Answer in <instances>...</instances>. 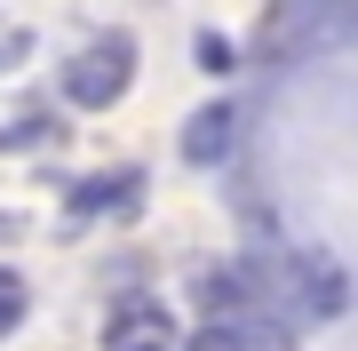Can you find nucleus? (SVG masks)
I'll list each match as a JSON object with an SVG mask.
<instances>
[{
  "instance_id": "nucleus-1",
  "label": "nucleus",
  "mask_w": 358,
  "mask_h": 351,
  "mask_svg": "<svg viewBox=\"0 0 358 351\" xmlns=\"http://www.w3.org/2000/svg\"><path fill=\"white\" fill-rule=\"evenodd\" d=\"M128 80H136V40L128 32H103L96 48H80L72 64H64V96H72L80 112H103V104L128 96Z\"/></svg>"
},
{
  "instance_id": "nucleus-2",
  "label": "nucleus",
  "mask_w": 358,
  "mask_h": 351,
  "mask_svg": "<svg viewBox=\"0 0 358 351\" xmlns=\"http://www.w3.org/2000/svg\"><path fill=\"white\" fill-rule=\"evenodd\" d=\"M103 351H176V319L159 296H120L103 312Z\"/></svg>"
},
{
  "instance_id": "nucleus-3",
  "label": "nucleus",
  "mask_w": 358,
  "mask_h": 351,
  "mask_svg": "<svg viewBox=\"0 0 358 351\" xmlns=\"http://www.w3.org/2000/svg\"><path fill=\"white\" fill-rule=\"evenodd\" d=\"M294 296H303L310 319H334V312H343V296H350V287H343V263H334L327 247H310V256L294 263Z\"/></svg>"
},
{
  "instance_id": "nucleus-4",
  "label": "nucleus",
  "mask_w": 358,
  "mask_h": 351,
  "mask_svg": "<svg viewBox=\"0 0 358 351\" xmlns=\"http://www.w3.org/2000/svg\"><path fill=\"white\" fill-rule=\"evenodd\" d=\"M231 136H239L231 104H207V112L183 120V160H192V168H215V160H231Z\"/></svg>"
},
{
  "instance_id": "nucleus-5",
  "label": "nucleus",
  "mask_w": 358,
  "mask_h": 351,
  "mask_svg": "<svg viewBox=\"0 0 358 351\" xmlns=\"http://www.w3.org/2000/svg\"><path fill=\"white\" fill-rule=\"evenodd\" d=\"M136 192H143V176H136V168L88 176V184L72 192V216H128V208H136Z\"/></svg>"
},
{
  "instance_id": "nucleus-6",
  "label": "nucleus",
  "mask_w": 358,
  "mask_h": 351,
  "mask_svg": "<svg viewBox=\"0 0 358 351\" xmlns=\"http://www.w3.org/2000/svg\"><path fill=\"white\" fill-rule=\"evenodd\" d=\"M32 144H64V120L56 112H24V120L0 128V152H32Z\"/></svg>"
},
{
  "instance_id": "nucleus-7",
  "label": "nucleus",
  "mask_w": 358,
  "mask_h": 351,
  "mask_svg": "<svg viewBox=\"0 0 358 351\" xmlns=\"http://www.w3.org/2000/svg\"><path fill=\"white\" fill-rule=\"evenodd\" d=\"M24 312H32L24 280H16V272H0V336H16V327H24Z\"/></svg>"
},
{
  "instance_id": "nucleus-8",
  "label": "nucleus",
  "mask_w": 358,
  "mask_h": 351,
  "mask_svg": "<svg viewBox=\"0 0 358 351\" xmlns=\"http://www.w3.org/2000/svg\"><path fill=\"white\" fill-rule=\"evenodd\" d=\"M183 351H247V336H239V327H199Z\"/></svg>"
},
{
  "instance_id": "nucleus-9",
  "label": "nucleus",
  "mask_w": 358,
  "mask_h": 351,
  "mask_svg": "<svg viewBox=\"0 0 358 351\" xmlns=\"http://www.w3.org/2000/svg\"><path fill=\"white\" fill-rule=\"evenodd\" d=\"M199 64L207 72H231V40L223 32H199Z\"/></svg>"
},
{
  "instance_id": "nucleus-10",
  "label": "nucleus",
  "mask_w": 358,
  "mask_h": 351,
  "mask_svg": "<svg viewBox=\"0 0 358 351\" xmlns=\"http://www.w3.org/2000/svg\"><path fill=\"white\" fill-rule=\"evenodd\" d=\"M24 48H32L24 32H0V72H8V64H24Z\"/></svg>"
}]
</instances>
